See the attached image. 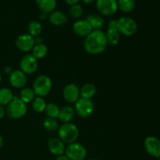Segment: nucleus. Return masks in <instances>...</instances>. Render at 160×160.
Masks as SVG:
<instances>
[{"mask_svg": "<svg viewBox=\"0 0 160 160\" xmlns=\"http://www.w3.org/2000/svg\"><path fill=\"white\" fill-rule=\"evenodd\" d=\"M107 45L105 33L101 30H95L86 37L84 47L90 54H99L106 49Z\"/></svg>", "mask_w": 160, "mask_h": 160, "instance_id": "f257e3e1", "label": "nucleus"}, {"mask_svg": "<svg viewBox=\"0 0 160 160\" xmlns=\"http://www.w3.org/2000/svg\"><path fill=\"white\" fill-rule=\"evenodd\" d=\"M96 93V88L92 84H86L80 90V95L81 98L91 99Z\"/></svg>", "mask_w": 160, "mask_h": 160, "instance_id": "aec40b11", "label": "nucleus"}, {"mask_svg": "<svg viewBox=\"0 0 160 160\" xmlns=\"http://www.w3.org/2000/svg\"><path fill=\"white\" fill-rule=\"evenodd\" d=\"M36 2L39 9L45 13L54 11L56 6V0H36Z\"/></svg>", "mask_w": 160, "mask_h": 160, "instance_id": "a211bd4d", "label": "nucleus"}, {"mask_svg": "<svg viewBox=\"0 0 160 160\" xmlns=\"http://www.w3.org/2000/svg\"><path fill=\"white\" fill-rule=\"evenodd\" d=\"M70 13L71 17L75 19L79 18L80 17H81L83 13V9L81 5L78 4V3L72 5L70 9Z\"/></svg>", "mask_w": 160, "mask_h": 160, "instance_id": "c756f323", "label": "nucleus"}, {"mask_svg": "<svg viewBox=\"0 0 160 160\" xmlns=\"http://www.w3.org/2000/svg\"><path fill=\"white\" fill-rule=\"evenodd\" d=\"M82 1L85 3H91L94 1H96V0H82Z\"/></svg>", "mask_w": 160, "mask_h": 160, "instance_id": "f704fd0d", "label": "nucleus"}, {"mask_svg": "<svg viewBox=\"0 0 160 160\" xmlns=\"http://www.w3.org/2000/svg\"><path fill=\"white\" fill-rule=\"evenodd\" d=\"M48 53V48L44 44H36L32 48V56L36 59H42Z\"/></svg>", "mask_w": 160, "mask_h": 160, "instance_id": "5701e85b", "label": "nucleus"}, {"mask_svg": "<svg viewBox=\"0 0 160 160\" xmlns=\"http://www.w3.org/2000/svg\"><path fill=\"white\" fill-rule=\"evenodd\" d=\"M20 98L23 102H25L27 104V103L33 102V100L35 98V94H34L33 89L25 88L20 92Z\"/></svg>", "mask_w": 160, "mask_h": 160, "instance_id": "393cba45", "label": "nucleus"}, {"mask_svg": "<svg viewBox=\"0 0 160 160\" xmlns=\"http://www.w3.org/2000/svg\"><path fill=\"white\" fill-rule=\"evenodd\" d=\"M86 20L90 23L92 29L100 30L105 24V20L103 17L101 16L95 15V14H91V15L88 16Z\"/></svg>", "mask_w": 160, "mask_h": 160, "instance_id": "6ab92c4d", "label": "nucleus"}, {"mask_svg": "<svg viewBox=\"0 0 160 160\" xmlns=\"http://www.w3.org/2000/svg\"><path fill=\"white\" fill-rule=\"evenodd\" d=\"M5 113H6V110H5V109L3 108V106L0 105V120L4 117Z\"/></svg>", "mask_w": 160, "mask_h": 160, "instance_id": "2f4dec72", "label": "nucleus"}, {"mask_svg": "<svg viewBox=\"0 0 160 160\" xmlns=\"http://www.w3.org/2000/svg\"><path fill=\"white\" fill-rule=\"evenodd\" d=\"M75 103V111L81 117L87 118L93 113L95 106L93 102L91 99L81 98Z\"/></svg>", "mask_w": 160, "mask_h": 160, "instance_id": "0eeeda50", "label": "nucleus"}, {"mask_svg": "<svg viewBox=\"0 0 160 160\" xmlns=\"http://www.w3.org/2000/svg\"><path fill=\"white\" fill-rule=\"evenodd\" d=\"M74 33L81 37H87L92 31V28L87 20H77L73 26Z\"/></svg>", "mask_w": 160, "mask_h": 160, "instance_id": "4468645a", "label": "nucleus"}, {"mask_svg": "<svg viewBox=\"0 0 160 160\" xmlns=\"http://www.w3.org/2000/svg\"><path fill=\"white\" fill-rule=\"evenodd\" d=\"M20 70L25 74H31L38 68V59L31 54L23 56L20 62Z\"/></svg>", "mask_w": 160, "mask_h": 160, "instance_id": "6e6552de", "label": "nucleus"}, {"mask_svg": "<svg viewBox=\"0 0 160 160\" xmlns=\"http://www.w3.org/2000/svg\"><path fill=\"white\" fill-rule=\"evenodd\" d=\"M1 81H2V76L1 74H0V82H1Z\"/></svg>", "mask_w": 160, "mask_h": 160, "instance_id": "e433bc0d", "label": "nucleus"}, {"mask_svg": "<svg viewBox=\"0 0 160 160\" xmlns=\"http://www.w3.org/2000/svg\"><path fill=\"white\" fill-rule=\"evenodd\" d=\"M13 94L10 89L7 88H0V105L5 106L8 105L13 98Z\"/></svg>", "mask_w": 160, "mask_h": 160, "instance_id": "4be33fe9", "label": "nucleus"}, {"mask_svg": "<svg viewBox=\"0 0 160 160\" xmlns=\"http://www.w3.org/2000/svg\"><path fill=\"white\" fill-rule=\"evenodd\" d=\"M27 76L21 70H13L9 74V83L17 88H21L27 84Z\"/></svg>", "mask_w": 160, "mask_h": 160, "instance_id": "ddd939ff", "label": "nucleus"}, {"mask_svg": "<svg viewBox=\"0 0 160 160\" xmlns=\"http://www.w3.org/2000/svg\"><path fill=\"white\" fill-rule=\"evenodd\" d=\"M107 44L111 45H116L120 42V32L117 29H108L106 34Z\"/></svg>", "mask_w": 160, "mask_h": 160, "instance_id": "412c9836", "label": "nucleus"}, {"mask_svg": "<svg viewBox=\"0 0 160 160\" xmlns=\"http://www.w3.org/2000/svg\"><path fill=\"white\" fill-rule=\"evenodd\" d=\"M66 2H67L68 4H70V5H73V4H76L77 2H78L79 0H65Z\"/></svg>", "mask_w": 160, "mask_h": 160, "instance_id": "72a5a7b5", "label": "nucleus"}, {"mask_svg": "<svg viewBox=\"0 0 160 160\" xmlns=\"http://www.w3.org/2000/svg\"><path fill=\"white\" fill-rule=\"evenodd\" d=\"M96 6L102 14L110 16L117 12L118 4L117 0H96Z\"/></svg>", "mask_w": 160, "mask_h": 160, "instance_id": "1a4fd4ad", "label": "nucleus"}, {"mask_svg": "<svg viewBox=\"0 0 160 160\" xmlns=\"http://www.w3.org/2000/svg\"><path fill=\"white\" fill-rule=\"evenodd\" d=\"M62 96L67 102H76L80 98V89L73 84H67L62 91Z\"/></svg>", "mask_w": 160, "mask_h": 160, "instance_id": "f8f14e48", "label": "nucleus"}, {"mask_svg": "<svg viewBox=\"0 0 160 160\" xmlns=\"http://www.w3.org/2000/svg\"><path fill=\"white\" fill-rule=\"evenodd\" d=\"M159 160H160V156H159Z\"/></svg>", "mask_w": 160, "mask_h": 160, "instance_id": "58836bf2", "label": "nucleus"}, {"mask_svg": "<svg viewBox=\"0 0 160 160\" xmlns=\"http://www.w3.org/2000/svg\"><path fill=\"white\" fill-rule=\"evenodd\" d=\"M56 160H70V159H69V158L67 157L66 155L62 154L60 155V156H58L57 157H56Z\"/></svg>", "mask_w": 160, "mask_h": 160, "instance_id": "473e14b6", "label": "nucleus"}, {"mask_svg": "<svg viewBox=\"0 0 160 160\" xmlns=\"http://www.w3.org/2000/svg\"><path fill=\"white\" fill-rule=\"evenodd\" d=\"M27 105L23 102L20 97L14 96L12 101L7 105L6 112L10 118L20 119L26 114Z\"/></svg>", "mask_w": 160, "mask_h": 160, "instance_id": "7ed1b4c3", "label": "nucleus"}, {"mask_svg": "<svg viewBox=\"0 0 160 160\" xmlns=\"http://www.w3.org/2000/svg\"><path fill=\"white\" fill-rule=\"evenodd\" d=\"M48 147L50 152L55 156H60L63 154L66 148L63 142L59 138H52L48 141Z\"/></svg>", "mask_w": 160, "mask_h": 160, "instance_id": "2eb2a0df", "label": "nucleus"}, {"mask_svg": "<svg viewBox=\"0 0 160 160\" xmlns=\"http://www.w3.org/2000/svg\"><path fill=\"white\" fill-rule=\"evenodd\" d=\"M145 148L150 156L156 158L160 156V140L157 138L147 137L145 140Z\"/></svg>", "mask_w": 160, "mask_h": 160, "instance_id": "9b49d317", "label": "nucleus"}, {"mask_svg": "<svg viewBox=\"0 0 160 160\" xmlns=\"http://www.w3.org/2000/svg\"><path fill=\"white\" fill-rule=\"evenodd\" d=\"M16 45L20 51L29 52L35 45V38L29 34H21L17 38Z\"/></svg>", "mask_w": 160, "mask_h": 160, "instance_id": "9d476101", "label": "nucleus"}, {"mask_svg": "<svg viewBox=\"0 0 160 160\" xmlns=\"http://www.w3.org/2000/svg\"><path fill=\"white\" fill-rule=\"evenodd\" d=\"M28 31H29V34H31L33 37H38L41 34L42 32V26L38 21L36 20H33V21L30 22L28 27Z\"/></svg>", "mask_w": 160, "mask_h": 160, "instance_id": "b1692460", "label": "nucleus"}, {"mask_svg": "<svg viewBox=\"0 0 160 160\" xmlns=\"http://www.w3.org/2000/svg\"><path fill=\"white\" fill-rule=\"evenodd\" d=\"M137 23L131 17H123L117 20V31L123 35H134L137 31Z\"/></svg>", "mask_w": 160, "mask_h": 160, "instance_id": "39448f33", "label": "nucleus"}, {"mask_svg": "<svg viewBox=\"0 0 160 160\" xmlns=\"http://www.w3.org/2000/svg\"><path fill=\"white\" fill-rule=\"evenodd\" d=\"M45 113L48 116V117H52V118H58L59 117V111L60 109L59 108V106H57L55 103H48L46 105V107H45Z\"/></svg>", "mask_w": 160, "mask_h": 160, "instance_id": "a878e982", "label": "nucleus"}, {"mask_svg": "<svg viewBox=\"0 0 160 160\" xmlns=\"http://www.w3.org/2000/svg\"><path fill=\"white\" fill-rule=\"evenodd\" d=\"M2 144H3V139H2V136L0 135V148L2 147Z\"/></svg>", "mask_w": 160, "mask_h": 160, "instance_id": "c9c22d12", "label": "nucleus"}, {"mask_svg": "<svg viewBox=\"0 0 160 160\" xmlns=\"http://www.w3.org/2000/svg\"><path fill=\"white\" fill-rule=\"evenodd\" d=\"M117 4L122 11L128 12L132 11L135 7V0H118Z\"/></svg>", "mask_w": 160, "mask_h": 160, "instance_id": "bb28decb", "label": "nucleus"}, {"mask_svg": "<svg viewBox=\"0 0 160 160\" xmlns=\"http://www.w3.org/2000/svg\"><path fill=\"white\" fill-rule=\"evenodd\" d=\"M79 131L78 127L72 123H64L59 128V139L63 143L71 144L78 139Z\"/></svg>", "mask_w": 160, "mask_h": 160, "instance_id": "f03ea898", "label": "nucleus"}, {"mask_svg": "<svg viewBox=\"0 0 160 160\" xmlns=\"http://www.w3.org/2000/svg\"><path fill=\"white\" fill-rule=\"evenodd\" d=\"M65 152L70 160H84L87 156L86 148L78 142L69 144L65 148Z\"/></svg>", "mask_w": 160, "mask_h": 160, "instance_id": "423d86ee", "label": "nucleus"}, {"mask_svg": "<svg viewBox=\"0 0 160 160\" xmlns=\"http://www.w3.org/2000/svg\"><path fill=\"white\" fill-rule=\"evenodd\" d=\"M75 115V109L71 106H65L60 109L59 114V120L64 123H70Z\"/></svg>", "mask_w": 160, "mask_h": 160, "instance_id": "f3484780", "label": "nucleus"}, {"mask_svg": "<svg viewBox=\"0 0 160 160\" xmlns=\"http://www.w3.org/2000/svg\"><path fill=\"white\" fill-rule=\"evenodd\" d=\"M52 88V81L46 75L38 76L34 81L33 91L35 95L43 97L48 95Z\"/></svg>", "mask_w": 160, "mask_h": 160, "instance_id": "20e7f679", "label": "nucleus"}, {"mask_svg": "<svg viewBox=\"0 0 160 160\" xmlns=\"http://www.w3.org/2000/svg\"><path fill=\"white\" fill-rule=\"evenodd\" d=\"M90 160H98V159H90Z\"/></svg>", "mask_w": 160, "mask_h": 160, "instance_id": "4c0bfd02", "label": "nucleus"}, {"mask_svg": "<svg viewBox=\"0 0 160 160\" xmlns=\"http://www.w3.org/2000/svg\"><path fill=\"white\" fill-rule=\"evenodd\" d=\"M108 29H117V20H109V23H108Z\"/></svg>", "mask_w": 160, "mask_h": 160, "instance_id": "7c9ffc66", "label": "nucleus"}, {"mask_svg": "<svg viewBox=\"0 0 160 160\" xmlns=\"http://www.w3.org/2000/svg\"><path fill=\"white\" fill-rule=\"evenodd\" d=\"M49 21L55 26H62L67 21L66 14L61 11H52L49 15Z\"/></svg>", "mask_w": 160, "mask_h": 160, "instance_id": "dca6fc26", "label": "nucleus"}, {"mask_svg": "<svg viewBox=\"0 0 160 160\" xmlns=\"http://www.w3.org/2000/svg\"><path fill=\"white\" fill-rule=\"evenodd\" d=\"M43 126L45 129L48 131H54L57 130L58 128H59L57 120L55 118H52V117H46L43 120Z\"/></svg>", "mask_w": 160, "mask_h": 160, "instance_id": "cd10ccee", "label": "nucleus"}, {"mask_svg": "<svg viewBox=\"0 0 160 160\" xmlns=\"http://www.w3.org/2000/svg\"><path fill=\"white\" fill-rule=\"evenodd\" d=\"M46 105V102L42 97H37L33 100L32 107L35 112H42L45 111Z\"/></svg>", "mask_w": 160, "mask_h": 160, "instance_id": "c85d7f7f", "label": "nucleus"}]
</instances>
